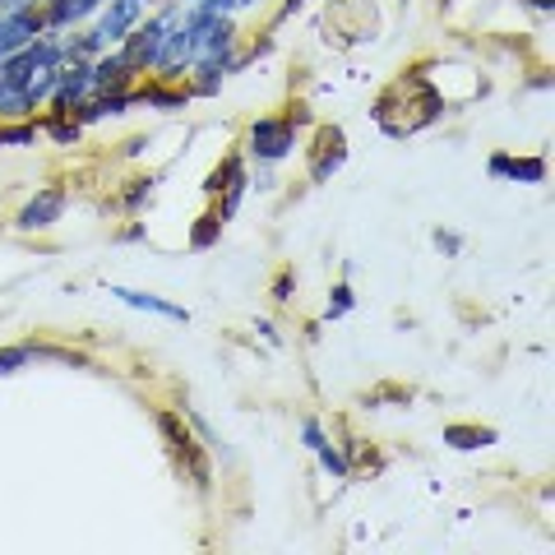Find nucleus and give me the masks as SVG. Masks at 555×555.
<instances>
[{
	"label": "nucleus",
	"mask_w": 555,
	"mask_h": 555,
	"mask_svg": "<svg viewBox=\"0 0 555 555\" xmlns=\"http://www.w3.org/2000/svg\"><path fill=\"white\" fill-rule=\"evenodd\" d=\"M177 20H181V14H177V10H167V14H158V20H149V24L130 28L126 38H120V61H126L134 75H144L149 65H158L163 42H167V28L177 24Z\"/></svg>",
	"instance_id": "nucleus-1"
},
{
	"label": "nucleus",
	"mask_w": 555,
	"mask_h": 555,
	"mask_svg": "<svg viewBox=\"0 0 555 555\" xmlns=\"http://www.w3.org/2000/svg\"><path fill=\"white\" fill-rule=\"evenodd\" d=\"M297 144V126H292L287 116H264L250 126V153L259 163H278L287 158V149Z\"/></svg>",
	"instance_id": "nucleus-2"
},
{
	"label": "nucleus",
	"mask_w": 555,
	"mask_h": 555,
	"mask_svg": "<svg viewBox=\"0 0 555 555\" xmlns=\"http://www.w3.org/2000/svg\"><path fill=\"white\" fill-rule=\"evenodd\" d=\"M65 214V185H42L38 199H28V208L20 214V228L24 232H38V228H51Z\"/></svg>",
	"instance_id": "nucleus-3"
},
{
	"label": "nucleus",
	"mask_w": 555,
	"mask_h": 555,
	"mask_svg": "<svg viewBox=\"0 0 555 555\" xmlns=\"http://www.w3.org/2000/svg\"><path fill=\"white\" fill-rule=\"evenodd\" d=\"M343 144H347V139H343L338 126H324V130H320L315 149H310V153H315V163H310V181H328V177H334V171L343 167V158H347Z\"/></svg>",
	"instance_id": "nucleus-4"
},
{
	"label": "nucleus",
	"mask_w": 555,
	"mask_h": 555,
	"mask_svg": "<svg viewBox=\"0 0 555 555\" xmlns=\"http://www.w3.org/2000/svg\"><path fill=\"white\" fill-rule=\"evenodd\" d=\"M130 83H134V69L120 61V51L93 61V93H130Z\"/></svg>",
	"instance_id": "nucleus-5"
},
{
	"label": "nucleus",
	"mask_w": 555,
	"mask_h": 555,
	"mask_svg": "<svg viewBox=\"0 0 555 555\" xmlns=\"http://www.w3.org/2000/svg\"><path fill=\"white\" fill-rule=\"evenodd\" d=\"M139 10H144V0H112V10L102 14V24L93 28L102 42H120L126 33L134 28V20H139Z\"/></svg>",
	"instance_id": "nucleus-6"
},
{
	"label": "nucleus",
	"mask_w": 555,
	"mask_h": 555,
	"mask_svg": "<svg viewBox=\"0 0 555 555\" xmlns=\"http://www.w3.org/2000/svg\"><path fill=\"white\" fill-rule=\"evenodd\" d=\"M112 297H120V301H126V306H134V310H153V315H167V320H185V310H181V306H167V301H158V297H149V292L116 287Z\"/></svg>",
	"instance_id": "nucleus-7"
},
{
	"label": "nucleus",
	"mask_w": 555,
	"mask_h": 555,
	"mask_svg": "<svg viewBox=\"0 0 555 555\" xmlns=\"http://www.w3.org/2000/svg\"><path fill=\"white\" fill-rule=\"evenodd\" d=\"M491 177H514V181H542L546 163L528 158V163H509V158H491Z\"/></svg>",
	"instance_id": "nucleus-8"
},
{
	"label": "nucleus",
	"mask_w": 555,
	"mask_h": 555,
	"mask_svg": "<svg viewBox=\"0 0 555 555\" xmlns=\"http://www.w3.org/2000/svg\"><path fill=\"white\" fill-rule=\"evenodd\" d=\"M236 181H246V171H241V158L232 153V158H222L218 167H214V177H208V195H222V190H232Z\"/></svg>",
	"instance_id": "nucleus-9"
},
{
	"label": "nucleus",
	"mask_w": 555,
	"mask_h": 555,
	"mask_svg": "<svg viewBox=\"0 0 555 555\" xmlns=\"http://www.w3.org/2000/svg\"><path fill=\"white\" fill-rule=\"evenodd\" d=\"M444 440L454 444V449H477V444H491L495 430H481V426H449Z\"/></svg>",
	"instance_id": "nucleus-10"
},
{
	"label": "nucleus",
	"mask_w": 555,
	"mask_h": 555,
	"mask_svg": "<svg viewBox=\"0 0 555 555\" xmlns=\"http://www.w3.org/2000/svg\"><path fill=\"white\" fill-rule=\"evenodd\" d=\"M218 232H222V218L218 214H204L199 218V228H195V236H190V246H214V241H218Z\"/></svg>",
	"instance_id": "nucleus-11"
},
{
	"label": "nucleus",
	"mask_w": 555,
	"mask_h": 555,
	"mask_svg": "<svg viewBox=\"0 0 555 555\" xmlns=\"http://www.w3.org/2000/svg\"><path fill=\"white\" fill-rule=\"evenodd\" d=\"M347 310H352V287H347V283H338V287H334V301H328V320L347 315Z\"/></svg>",
	"instance_id": "nucleus-12"
},
{
	"label": "nucleus",
	"mask_w": 555,
	"mask_h": 555,
	"mask_svg": "<svg viewBox=\"0 0 555 555\" xmlns=\"http://www.w3.org/2000/svg\"><path fill=\"white\" fill-rule=\"evenodd\" d=\"M130 185H134V190H126V199H120V204H126V208H139V204L153 195V185H158V181L149 177V181H130Z\"/></svg>",
	"instance_id": "nucleus-13"
},
{
	"label": "nucleus",
	"mask_w": 555,
	"mask_h": 555,
	"mask_svg": "<svg viewBox=\"0 0 555 555\" xmlns=\"http://www.w3.org/2000/svg\"><path fill=\"white\" fill-rule=\"evenodd\" d=\"M301 436H306V444H310V449L328 444V440H324V430H320V422H301Z\"/></svg>",
	"instance_id": "nucleus-14"
},
{
	"label": "nucleus",
	"mask_w": 555,
	"mask_h": 555,
	"mask_svg": "<svg viewBox=\"0 0 555 555\" xmlns=\"http://www.w3.org/2000/svg\"><path fill=\"white\" fill-rule=\"evenodd\" d=\"M436 246H440V250H449V255H454V250L463 246V241H459L454 232H436Z\"/></svg>",
	"instance_id": "nucleus-15"
},
{
	"label": "nucleus",
	"mask_w": 555,
	"mask_h": 555,
	"mask_svg": "<svg viewBox=\"0 0 555 555\" xmlns=\"http://www.w3.org/2000/svg\"><path fill=\"white\" fill-rule=\"evenodd\" d=\"M287 292H292V273H283V278L273 283V297H278V301H287Z\"/></svg>",
	"instance_id": "nucleus-16"
},
{
	"label": "nucleus",
	"mask_w": 555,
	"mask_h": 555,
	"mask_svg": "<svg viewBox=\"0 0 555 555\" xmlns=\"http://www.w3.org/2000/svg\"><path fill=\"white\" fill-rule=\"evenodd\" d=\"M532 5H537V10H551V5H555V0H532Z\"/></svg>",
	"instance_id": "nucleus-17"
},
{
	"label": "nucleus",
	"mask_w": 555,
	"mask_h": 555,
	"mask_svg": "<svg viewBox=\"0 0 555 555\" xmlns=\"http://www.w3.org/2000/svg\"><path fill=\"white\" fill-rule=\"evenodd\" d=\"M236 5H255V0H236Z\"/></svg>",
	"instance_id": "nucleus-18"
},
{
	"label": "nucleus",
	"mask_w": 555,
	"mask_h": 555,
	"mask_svg": "<svg viewBox=\"0 0 555 555\" xmlns=\"http://www.w3.org/2000/svg\"><path fill=\"white\" fill-rule=\"evenodd\" d=\"M0 5H5V0H0Z\"/></svg>",
	"instance_id": "nucleus-19"
}]
</instances>
